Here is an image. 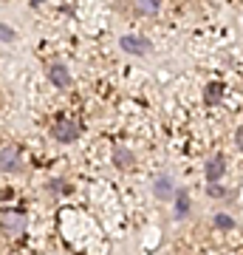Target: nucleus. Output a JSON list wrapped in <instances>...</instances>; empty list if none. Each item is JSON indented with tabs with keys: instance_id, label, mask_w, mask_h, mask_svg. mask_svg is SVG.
I'll return each mask as SVG.
<instances>
[{
	"instance_id": "nucleus-13",
	"label": "nucleus",
	"mask_w": 243,
	"mask_h": 255,
	"mask_svg": "<svg viewBox=\"0 0 243 255\" xmlns=\"http://www.w3.org/2000/svg\"><path fill=\"white\" fill-rule=\"evenodd\" d=\"M156 9H159L156 3H139V6H136V11H139V14H153Z\"/></svg>"
},
{
	"instance_id": "nucleus-3",
	"label": "nucleus",
	"mask_w": 243,
	"mask_h": 255,
	"mask_svg": "<svg viewBox=\"0 0 243 255\" xmlns=\"http://www.w3.org/2000/svg\"><path fill=\"white\" fill-rule=\"evenodd\" d=\"M20 167H23V153H20V147L6 145L0 150V170H3V173H17Z\"/></svg>"
},
{
	"instance_id": "nucleus-6",
	"label": "nucleus",
	"mask_w": 243,
	"mask_h": 255,
	"mask_svg": "<svg viewBox=\"0 0 243 255\" xmlns=\"http://www.w3.org/2000/svg\"><path fill=\"white\" fill-rule=\"evenodd\" d=\"M153 193H156V196H159L162 201H170L178 190L172 187V179H170V176L162 173V176H156V179H153Z\"/></svg>"
},
{
	"instance_id": "nucleus-9",
	"label": "nucleus",
	"mask_w": 243,
	"mask_h": 255,
	"mask_svg": "<svg viewBox=\"0 0 243 255\" xmlns=\"http://www.w3.org/2000/svg\"><path fill=\"white\" fill-rule=\"evenodd\" d=\"M175 196H178V201H175V204H178V210H175V216H178V219H181V216H187V213H189V196H187V193H175Z\"/></svg>"
},
{
	"instance_id": "nucleus-1",
	"label": "nucleus",
	"mask_w": 243,
	"mask_h": 255,
	"mask_svg": "<svg viewBox=\"0 0 243 255\" xmlns=\"http://www.w3.org/2000/svg\"><path fill=\"white\" fill-rule=\"evenodd\" d=\"M51 136L57 139V142H77L80 139V122L71 117H57L54 125H51Z\"/></svg>"
},
{
	"instance_id": "nucleus-4",
	"label": "nucleus",
	"mask_w": 243,
	"mask_h": 255,
	"mask_svg": "<svg viewBox=\"0 0 243 255\" xmlns=\"http://www.w3.org/2000/svg\"><path fill=\"white\" fill-rule=\"evenodd\" d=\"M119 46L125 48L127 54H147V51L153 48V43H150L147 37H142V34H125L122 40H119Z\"/></svg>"
},
{
	"instance_id": "nucleus-14",
	"label": "nucleus",
	"mask_w": 243,
	"mask_h": 255,
	"mask_svg": "<svg viewBox=\"0 0 243 255\" xmlns=\"http://www.w3.org/2000/svg\"><path fill=\"white\" fill-rule=\"evenodd\" d=\"M207 193H209V196H215V199H221V196H224V190H221V187H215V184H209Z\"/></svg>"
},
{
	"instance_id": "nucleus-11",
	"label": "nucleus",
	"mask_w": 243,
	"mask_h": 255,
	"mask_svg": "<svg viewBox=\"0 0 243 255\" xmlns=\"http://www.w3.org/2000/svg\"><path fill=\"white\" fill-rule=\"evenodd\" d=\"M215 227H218V230H232V227H235V221L229 219L226 213H218V216H215Z\"/></svg>"
},
{
	"instance_id": "nucleus-7",
	"label": "nucleus",
	"mask_w": 243,
	"mask_h": 255,
	"mask_svg": "<svg viewBox=\"0 0 243 255\" xmlns=\"http://www.w3.org/2000/svg\"><path fill=\"white\" fill-rule=\"evenodd\" d=\"M224 173H226V159H224V156H212V159L207 162V167H204V176H207V182H209V184H215Z\"/></svg>"
},
{
	"instance_id": "nucleus-8",
	"label": "nucleus",
	"mask_w": 243,
	"mask_h": 255,
	"mask_svg": "<svg viewBox=\"0 0 243 255\" xmlns=\"http://www.w3.org/2000/svg\"><path fill=\"white\" fill-rule=\"evenodd\" d=\"M113 162H116L119 167H130V162H133V153H130L127 147H116V150H113Z\"/></svg>"
},
{
	"instance_id": "nucleus-2",
	"label": "nucleus",
	"mask_w": 243,
	"mask_h": 255,
	"mask_svg": "<svg viewBox=\"0 0 243 255\" xmlns=\"http://www.w3.org/2000/svg\"><path fill=\"white\" fill-rule=\"evenodd\" d=\"M0 230H3L9 238L23 236V233H26V216L17 213V210H6V213L0 216Z\"/></svg>"
},
{
	"instance_id": "nucleus-5",
	"label": "nucleus",
	"mask_w": 243,
	"mask_h": 255,
	"mask_svg": "<svg viewBox=\"0 0 243 255\" xmlns=\"http://www.w3.org/2000/svg\"><path fill=\"white\" fill-rule=\"evenodd\" d=\"M48 82L57 85V88H68V85H71V71H68V65H63V63L48 65Z\"/></svg>"
},
{
	"instance_id": "nucleus-12",
	"label": "nucleus",
	"mask_w": 243,
	"mask_h": 255,
	"mask_svg": "<svg viewBox=\"0 0 243 255\" xmlns=\"http://www.w3.org/2000/svg\"><path fill=\"white\" fill-rule=\"evenodd\" d=\"M14 28H9V26H3V23H0V40H6V43H11V40H14Z\"/></svg>"
},
{
	"instance_id": "nucleus-10",
	"label": "nucleus",
	"mask_w": 243,
	"mask_h": 255,
	"mask_svg": "<svg viewBox=\"0 0 243 255\" xmlns=\"http://www.w3.org/2000/svg\"><path fill=\"white\" fill-rule=\"evenodd\" d=\"M221 91H224V85H221V82H209V85H207V102H218V100H221Z\"/></svg>"
},
{
	"instance_id": "nucleus-15",
	"label": "nucleus",
	"mask_w": 243,
	"mask_h": 255,
	"mask_svg": "<svg viewBox=\"0 0 243 255\" xmlns=\"http://www.w3.org/2000/svg\"><path fill=\"white\" fill-rule=\"evenodd\" d=\"M235 139H238V147H241V150H243V125L238 128V133H235Z\"/></svg>"
}]
</instances>
